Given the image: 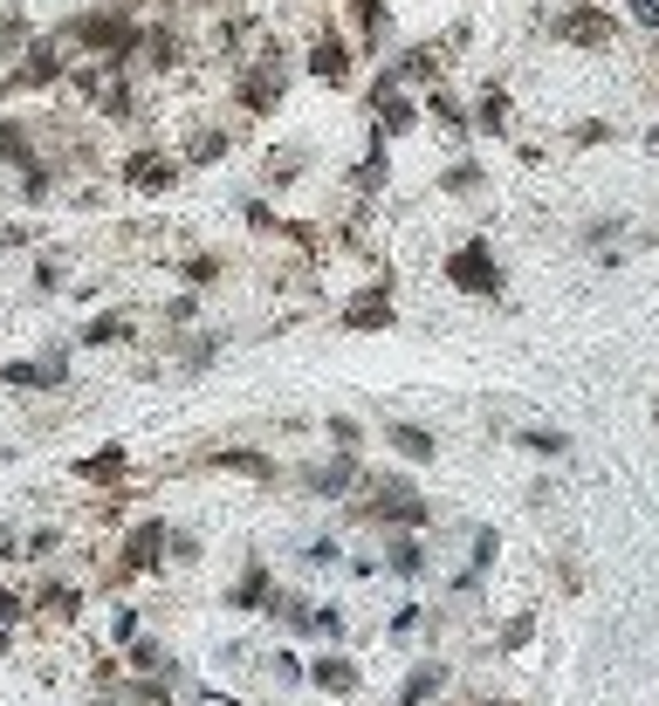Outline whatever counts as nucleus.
Returning a JSON list of instances; mask_svg holds the SVG:
<instances>
[{"mask_svg": "<svg viewBox=\"0 0 659 706\" xmlns=\"http://www.w3.org/2000/svg\"><path fill=\"white\" fill-rule=\"evenodd\" d=\"M344 521H350V529H378V535H385V529H419V535H433L440 508L413 487V474H365V487L344 501Z\"/></svg>", "mask_w": 659, "mask_h": 706, "instance_id": "1", "label": "nucleus"}, {"mask_svg": "<svg viewBox=\"0 0 659 706\" xmlns=\"http://www.w3.org/2000/svg\"><path fill=\"white\" fill-rule=\"evenodd\" d=\"M289 76H296V48L289 42H255L234 62V90H227V111L241 124H262L289 103Z\"/></svg>", "mask_w": 659, "mask_h": 706, "instance_id": "2", "label": "nucleus"}, {"mask_svg": "<svg viewBox=\"0 0 659 706\" xmlns=\"http://www.w3.org/2000/svg\"><path fill=\"white\" fill-rule=\"evenodd\" d=\"M440 275H447V289L453 296H467V302H509V268H501V254L495 241H481V233H467V241H453L440 254Z\"/></svg>", "mask_w": 659, "mask_h": 706, "instance_id": "3", "label": "nucleus"}, {"mask_svg": "<svg viewBox=\"0 0 659 706\" xmlns=\"http://www.w3.org/2000/svg\"><path fill=\"white\" fill-rule=\"evenodd\" d=\"M296 69L310 76V83H323V90H350V83H358V48H350V35L337 28V14H323L316 28L302 35Z\"/></svg>", "mask_w": 659, "mask_h": 706, "instance_id": "4", "label": "nucleus"}, {"mask_svg": "<svg viewBox=\"0 0 659 706\" xmlns=\"http://www.w3.org/2000/svg\"><path fill=\"white\" fill-rule=\"evenodd\" d=\"M550 35L577 48V56H604V48L625 42V14L604 8V0H564V8L550 14Z\"/></svg>", "mask_w": 659, "mask_h": 706, "instance_id": "5", "label": "nucleus"}, {"mask_svg": "<svg viewBox=\"0 0 659 706\" xmlns=\"http://www.w3.org/2000/svg\"><path fill=\"white\" fill-rule=\"evenodd\" d=\"M62 69H69L62 42H56V35H28V48H21L8 69H0V111H8V103H21V96L62 90Z\"/></svg>", "mask_w": 659, "mask_h": 706, "instance_id": "6", "label": "nucleus"}, {"mask_svg": "<svg viewBox=\"0 0 659 706\" xmlns=\"http://www.w3.org/2000/svg\"><path fill=\"white\" fill-rule=\"evenodd\" d=\"M117 186L131 199H172L186 186V165H180V151H172V144H131L117 159Z\"/></svg>", "mask_w": 659, "mask_h": 706, "instance_id": "7", "label": "nucleus"}, {"mask_svg": "<svg viewBox=\"0 0 659 706\" xmlns=\"http://www.w3.org/2000/svg\"><path fill=\"white\" fill-rule=\"evenodd\" d=\"M165 529H172V521H159V514L124 521V529H117V563H111V583L165 577Z\"/></svg>", "mask_w": 659, "mask_h": 706, "instance_id": "8", "label": "nucleus"}, {"mask_svg": "<svg viewBox=\"0 0 659 706\" xmlns=\"http://www.w3.org/2000/svg\"><path fill=\"white\" fill-rule=\"evenodd\" d=\"M330 8H337V28L350 35L358 62H385L398 48V14L385 8V0H330Z\"/></svg>", "mask_w": 659, "mask_h": 706, "instance_id": "9", "label": "nucleus"}, {"mask_svg": "<svg viewBox=\"0 0 659 706\" xmlns=\"http://www.w3.org/2000/svg\"><path fill=\"white\" fill-rule=\"evenodd\" d=\"M337 329H350V336H385V329H398V281H392V268H378L365 289L344 296Z\"/></svg>", "mask_w": 659, "mask_h": 706, "instance_id": "10", "label": "nucleus"}, {"mask_svg": "<svg viewBox=\"0 0 659 706\" xmlns=\"http://www.w3.org/2000/svg\"><path fill=\"white\" fill-rule=\"evenodd\" d=\"M365 474H371L365 453H337V447H330V460H302L296 466V487L310 494V501H323V508H344L350 494L365 487Z\"/></svg>", "mask_w": 659, "mask_h": 706, "instance_id": "11", "label": "nucleus"}, {"mask_svg": "<svg viewBox=\"0 0 659 706\" xmlns=\"http://www.w3.org/2000/svg\"><path fill=\"white\" fill-rule=\"evenodd\" d=\"M247 130H255V124H241L234 111H227V117H207V124H186L172 151H180L186 172H207V165H220V159H234V144L247 138Z\"/></svg>", "mask_w": 659, "mask_h": 706, "instance_id": "12", "label": "nucleus"}, {"mask_svg": "<svg viewBox=\"0 0 659 706\" xmlns=\"http://www.w3.org/2000/svg\"><path fill=\"white\" fill-rule=\"evenodd\" d=\"M392 178H398V172H392V138L365 117V144H358V159H350L344 186H350V199H358V206H378V199L392 193Z\"/></svg>", "mask_w": 659, "mask_h": 706, "instance_id": "13", "label": "nucleus"}, {"mask_svg": "<svg viewBox=\"0 0 659 706\" xmlns=\"http://www.w3.org/2000/svg\"><path fill=\"white\" fill-rule=\"evenodd\" d=\"M577 247L598 254V268H625L632 247H639V233H632V213H591V220H577Z\"/></svg>", "mask_w": 659, "mask_h": 706, "instance_id": "14", "label": "nucleus"}, {"mask_svg": "<svg viewBox=\"0 0 659 706\" xmlns=\"http://www.w3.org/2000/svg\"><path fill=\"white\" fill-rule=\"evenodd\" d=\"M69 350L76 344H56V350H42V357H8L0 363V384L8 391H69Z\"/></svg>", "mask_w": 659, "mask_h": 706, "instance_id": "15", "label": "nucleus"}, {"mask_svg": "<svg viewBox=\"0 0 659 706\" xmlns=\"http://www.w3.org/2000/svg\"><path fill=\"white\" fill-rule=\"evenodd\" d=\"M199 466H207V474L255 481V487H275V481H282V460H275L268 447H247V439H234V447H207V453H199Z\"/></svg>", "mask_w": 659, "mask_h": 706, "instance_id": "16", "label": "nucleus"}, {"mask_svg": "<svg viewBox=\"0 0 659 706\" xmlns=\"http://www.w3.org/2000/svg\"><path fill=\"white\" fill-rule=\"evenodd\" d=\"M378 69H385L398 90H426V83H440V76H447V42H398Z\"/></svg>", "mask_w": 659, "mask_h": 706, "instance_id": "17", "label": "nucleus"}, {"mask_svg": "<svg viewBox=\"0 0 659 706\" xmlns=\"http://www.w3.org/2000/svg\"><path fill=\"white\" fill-rule=\"evenodd\" d=\"M419 111H426V124H440L461 151L474 144V111H467V96H461V83H453V76H440V83L419 90Z\"/></svg>", "mask_w": 659, "mask_h": 706, "instance_id": "18", "label": "nucleus"}, {"mask_svg": "<svg viewBox=\"0 0 659 706\" xmlns=\"http://www.w3.org/2000/svg\"><path fill=\"white\" fill-rule=\"evenodd\" d=\"M69 474H76V487H90V494H124L131 487V447H124V439H104V447L83 453Z\"/></svg>", "mask_w": 659, "mask_h": 706, "instance_id": "19", "label": "nucleus"}, {"mask_svg": "<svg viewBox=\"0 0 659 706\" xmlns=\"http://www.w3.org/2000/svg\"><path fill=\"white\" fill-rule=\"evenodd\" d=\"M385 577L392 583H426V569H433V535H419V529H385Z\"/></svg>", "mask_w": 659, "mask_h": 706, "instance_id": "20", "label": "nucleus"}, {"mask_svg": "<svg viewBox=\"0 0 659 706\" xmlns=\"http://www.w3.org/2000/svg\"><path fill=\"white\" fill-rule=\"evenodd\" d=\"M467 111H474V138H488V144H509L516 138V90L501 83V76L467 96Z\"/></svg>", "mask_w": 659, "mask_h": 706, "instance_id": "21", "label": "nucleus"}, {"mask_svg": "<svg viewBox=\"0 0 659 706\" xmlns=\"http://www.w3.org/2000/svg\"><path fill=\"white\" fill-rule=\"evenodd\" d=\"M227 344H234L227 329H213V323H193V329H180V336H172V363H180V378H207L213 363L227 357Z\"/></svg>", "mask_w": 659, "mask_h": 706, "instance_id": "22", "label": "nucleus"}, {"mask_svg": "<svg viewBox=\"0 0 659 706\" xmlns=\"http://www.w3.org/2000/svg\"><path fill=\"white\" fill-rule=\"evenodd\" d=\"M138 309L131 302H111V309H96V316L76 329V350H124V344H138Z\"/></svg>", "mask_w": 659, "mask_h": 706, "instance_id": "23", "label": "nucleus"}, {"mask_svg": "<svg viewBox=\"0 0 659 706\" xmlns=\"http://www.w3.org/2000/svg\"><path fill=\"white\" fill-rule=\"evenodd\" d=\"M302 686H316V693H330V699H350L365 686V666L350 659V651H316L310 666H302Z\"/></svg>", "mask_w": 659, "mask_h": 706, "instance_id": "24", "label": "nucleus"}, {"mask_svg": "<svg viewBox=\"0 0 659 706\" xmlns=\"http://www.w3.org/2000/svg\"><path fill=\"white\" fill-rule=\"evenodd\" d=\"M447 686H453V666H447V659H433V651H426V659H413V666H405V679H398L392 706H433V699H440Z\"/></svg>", "mask_w": 659, "mask_h": 706, "instance_id": "25", "label": "nucleus"}, {"mask_svg": "<svg viewBox=\"0 0 659 706\" xmlns=\"http://www.w3.org/2000/svg\"><path fill=\"white\" fill-rule=\"evenodd\" d=\"M378 432H385V447H392L405 466H433V460H440V432L426 426V418H385Z\"/></svg>", "mask_w": 659, "mask_h": 706, "instance_id": "26", "label": "nucleus"}, {"mask_svg": "<svg viewBox=\"0 0 659 706\" xmlns=\"http://www.w3.org/2000/svg\"><path fill=\"white\" fill-rule=\"evenodd\" d=\"M42 159V124L28 111H0V165L21 172V165H35Z\"/></svg>", "mask_w": 659, "mask_h": 706, "instance_id": "27", "label": "nucleus"}, {"mask_svg": "<svg viewBox=\"0 0 659 706\" xmlns=\"http://www.w3.org/2000/svg\"><path fill=\"white\" fill-rule=\"evenodd\" d=\"M316 165V151H310V138H289V144H275L268 151V165H262V193L275 199V193H289L302 172Z\"/></svg>", "mask_w": 659, "mask_h": 706, "instance_id": "28", "label": "nucleus"}, {"mask_svg": "<svg viewBox=\"0 0 659 706\" xmlns=\"http://www.w3.org/2000/svg\"><path fill=\"white\" fill-rule=\"evenodd\" d=\"M268 597H275V569H268L262 556H247L241 577L220 590V604H227V611H268Z\"/></svg>", "mask_w": 659, "mask_h": 706, "instance_id": "29", "label": "nucleus"}, {"mask_svg": "<svg viewBox=\"0 0 659 706\" xmlns=\"http://www.w3.org/2000/svg\"><path fill=\"white\" fill-rule=\"evenodd\" d=\"M172 275H180L186 289H199V296H207V289H220V281L234 275V261H227L220 247H199V254H172Z\"/></svg>", "mask_w": 659, "mask_h": 706, "instance_id": "30", "label": "nucleus"}, {"mask_svg": "<svg viewBox=\"0 0 659 706\" xmlns=\"http://www.w3.org/2000/svg\"><path fill=\"white\" fill-rule=\"evenodd\" d=\"M433 193H440V199H474V193H488V165H481L474 151H461V159H447V165H440Z\"/></svg>", "mask_w": 659, "mask_h": 706, "instance_id": "31", "label": "nucleus"}, {"mask_svg": "<svg viewBox=\"0 0 659 706\" xmlns=\"http://www.w3.org/2000/svg\"><path fill=\"white\" fill-rule=\"evenodd\" d=\"M28 289H35V296H62V289H76V268H69V254H62V247H42V254H35Z\"/></svg>", "mask_w": 659, "mask_h": 706, "instance_id": "32", "label": "nucleus"}, {"mask_svg": "<svg viewBox=\"0 0 659 706\" xmlns=\"http://www.w3.org/2000/svg\"><path fill=\"white\" fill-rule=\"evenodd\" d=\"M516 447H522L529 460H570L577 439H570L564 426H516Z\"/></svg>", "mask_w": 659, "mask_h": 706, "instance_id": "33", "label": "nucleus"}, {"mask_svg": "<svg viewBox=\"0 0 659 706\" xmlns=\"http://www.w3.org/2000/svg\"><path fill=\"white\" fill-rule=\"evenodd\" d=\"M159 323H165V336H180V329H193V323H207V296H199V289H180L172 302H159Z\"/></svg>", "mask_w": 659, "mask_h": 706, "instance_id": "34", "label": "nucleus"}, {"mask_svg": "<svg viewBox=\"0 0 659 706\" xmlns=\"http://www.w3.org/2000/svg\"><path fill=\"white\" fill-rule=\"evenodd\" d=\"M323 439H330V447H337V453H365L371 426H365L358 412H323Z\"/></svg>", "mask_w": 659, "mask_h": 706, "instance_id": "35", "label": "nucleus"}, {"mask_svg": "<svg viewBox=\"0 0 659 706\" xmlns=\"http://www.w3.org/2000/svg\"><path fill=\"white\" fill-rule=\"evenodd\" d=\"M426 632H433V611H426V604H398L385 617V638L392 645H426Z\"/></svg>", "mask_w": 659, "mask_h": 706, "instance_id": "36", "label": "nucleus"}, {"mask_svg": "<svg viewBox=\"0 0 659 706\" xmlns=\"http://www.w3.org/2000/svg\"><path fill=\"white\" fill-rule=\"evenodd\" d=\"M234 220H241L247 233H268V241H275V227H282V213H275L268 193H234Z\"/></svg>", "mask_w": 659, "mask_h": 706, "instance_id": "37", "label": "nucleus"}, {"mask_svg": "<svg viewBox=\"0 0 659 706\" xmlns=\"http://www.w3.org/2000/svg\"><path fill=\"white\" fill-rule=\"evenodd\" d=\"M28 35H35V21H28V8H0V69H8L21 48H28Z\"/></svg>", "mask_w": 659, "mask_h": 706, "instance_id": "38", "label": "nucleus"}, {"mask_svg": "<svg viewBox=\"0 0 659 706\" xmlns=\"http://www.w3.org/2000/svg\"><path fill=\"white\" fill-rule=\"evenodd\" d=\"M495 563H501V529H488V521H474V535H467V569H474V577H488Z\"/></svg>", "mask_w": 659, "mask_h": 706, "instance_id": "39", "label": "nucleus"}, {"mask_svg": "<svg viewBox=\"0 0 659 706\" xmlns=\"http://www.w3.org/2000/svg\"><path fill=\"white\" fill-rule=\"evenodd\" d=\"M302 638H330V645H344L350 638V617L337 604H310V617H302Z\"/></svg>", "mask_w": 659, "mask_h": 706, "instance_id": "40", "label": "nucleus"}, {"mask_svg": "<svg viewBox=\"0 0 659 706\" xmlns=\"http://www.w3.org/2000/svg\"><path fill=\"white\" fill-rule=\"evenodd\" d=\"M564 138H570L577 151H604V144H618V124H612V117H577Z\"/></svg>", "mask_w": 659, "mask_h": 706, "instance_id": "41", "label": "nucleus"}, {"mask_svg": "<svg viewBox=\"0 0 659 706\" xmlns=\"http://www.w3.org/2000/svg\"><path fill=\"white\" fill-rule=\"evenodd\" d=\"M199 556H207V542L193 529H165V569H193Z\"/></svg>", "mask_w": 659, "mask_h": 706, "instance_id": "42", "label": "nucleus"}, {"mask_svg": "<svg viewBox=\"0 0 659 706\" xmlns=\"http://www.w3.org/2000/svg\"><path fill=\"white\" fill-rule=\"evenodd\" d=\"M296 563L302 569H330V563H344V542L337 535H310V542L296 548Z\"/></svg>", "mask_w": 659, "mask_h": 706, "instance_id": "43", "label": "nucleus"}, {"mask_svg": "<svg viewBox=\"0 0 659 706\" xmlns=\"http://www.w3.org/2000/svg\"><path fill=\"white\" fill-rule=\"evenodd\" d=\"M625 28H639V35H659V0H625Z\"/></svg>", "mask_w": 659, "mask_h": 706, "instance_id": "44", "label": "nucleus"}, {"mask_svg": "<svg viewBox=\"0 0 659 706\" xmlns=\"http://www.w3.org/2000/svg\"><path fill=\"white\" fill-rule=\"evenodd\" d=\"M0 624H28V590H14V583H0Z\"/></svg>", "mask_w": 659, "mask_h": 706, "instance_id": "45", "label": "nucleus"}, {"mask_svg": "<svg viewBox=\"0 0 659 706\" xmlns=\"http://www.w3.org/2000/svg\"><path fill=\"white\" fill-rule=\"evenodd\" d=\"M529 638H536V617L522 611V617H509V624H501V638H495V645H501V651H522Z\"/></svg>", "mask_w": 659, "mask_h": 706, "instance_id": "46", "label": "nucleus"}, {"mask_svg": "<svg viewBox=\"0 0 659 706\" xmlns=\"http://www.w3.org/2000/svg\"><path fill=\"white\" fill-rule=\"evenodd\" d=\"M138 632H144V617H138V611H131V604H117V617H111V645H117V651H124V645H131V638H138Z\"/></svg>", "mask_w": 659, "mask_h": 706, "instance_id": "47", "label": "nucleus"}, {"mask_svg": "<svg viewBox=\"0 0 659 706\" xmlns=\"http://www.w3.org/2000/svg\"><path fill=\"white\" fill-rule=\"evenodd\" d=\"M344 569H350V583H371V577H385V563H378L371 548H350V556H344Z\"/></svg>", "mask_w": 659, "mask_h": 706, "instance_id": "48", "label": "nucleus"}, {"mask_svg": "<svg viewBox=\"0 0 659 706\" xmlns=\"http://www.w3.org/2000/svg\"><path fill=\"white\" fill-rule=\"evenodd\" d=\"M268 672L282 679V686H302V659H296V651H275V659H268Z\"/></svg>", "mask_w": 659, "mask_h": 706, "instance_id": "49", "label": "nucleus"}, {"mask_svg": "<svg viewBox=\"0 0 659 706\" xmlns=\"http://www.w3.org/2000/svg\"><path fill=\"white\" fill-rule=\"evenodd\" d=\"M104 8H117V14H138V21H144V14H159L165 0H104Z\"/></svg>", "mask_w": 659, "mask_h": 706, "instance_id": "50", "label": "nucleus"}, {"mask_svg": "<svg viewBox=\"0 0 659 706\" xmlns=\"http://www.w3.org/2000/svg\"><path fill=\"white\" fill-rule=\"evenodd\" d=\"M14 556H21V535H14V529H0V563H14Z\"/></svg>", "mask_w": 659, "mask_h": 706, "instance_id": "51", "label": "nucleus"}, {"mask_svg": "<svg viewBox=\"0 0 659 706\" xmlns=\"http://www.w3.org/2000/svg\"><path fill=\"white\" fill-rule=\"evenodd\" d=\"M639 144H646V151H652V159H659V117L646 124V138H639Z\"/></svg>", "mask_w": 659, "mask_h": 706, "instance_id": "52", "label": "nucleus"}, {"mask_svg": "<svg viewBox=\"0 0 659 706\" xmlns=\"http://www.w3.org/2000/svg\"><path fill=\"white\" fill-rule=\"evenodd\" d=\"M0 651H14V632H8V624H0Z\"/></svg>", "mask_w": 659, "mask_h": 706, "instance_id": "53", "label": "nucleus"}, {"mask_svg": "<svg viewBox=\"0 0 659 706\" xmlns=\"http://www.w3.org/2000/svg\"><path fill=\"white\" fill-rule=\"evenodd\" d=\"M481 706H522V699H481Z\"/></svg>", "mask_w": 659, "mask_h": 706, "instance_id": "54", "label": "nucleus"}, {"mask_svg": "<svg viewBox=\"0 0 659 706\" xmlns=\"http://www.w3.org/2000/svg\"><path fill=\"white\" fill-rule=\"evenodd\" d=\"M652 418H659V398H652Z\"/></svg>", "mask_w": 659, "mask_h": 706, "instance_id": "55", "label": "nucleus"}]
</instances>
